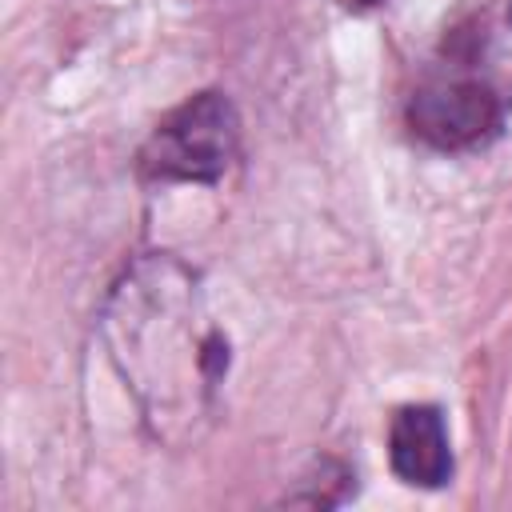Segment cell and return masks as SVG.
Returning <instances> with one entry per match:
<instances>
[{"label":"cell","instance_id":"6da1fadb","mask_svg":"<svg viewBox=\"0 0 512 512\" xmlns=\"http://www.w3.org/2000/svg\"><path fill=\"white\" fill-rule=\"evenodd\" d=\"M236 112L220 92H200L156 124L140 152L148 180H200L212 184L236 156Z\"/></svg>","mask_w":512,"mask_h":512},{"label":"cell","instance_id":"7a4b0ae2","mask_svg":"<svg viewBox=\"0 0 512 512\" xmlns=\"http://www.w3.org/2000/svg\"><path fill=\"white\" fill-rule=\"evenodd\" d=\"M412 132L432 148H468L484 140L500 120V100L476 80H452L424 88L408 108Z\"/></svg>","mask_w":512,"mask_h":512},{"label":"cell","instance_id":"3957f363","mask_svg":"<svg viewBox=\"0 0 512 512\" xmlns=\"http://www.w3.org/2000/svg\"><path fill=\"white\" fill-rule=\"evenodd\" d=\"M388 460L404 484H416V488L448 484L452 448H448V428H444L440 408L432 404L400 408L388 428Z\"/></svg>","mask_w":512,"mask_h":512},{"label":"cell","instance_id":"277c9868","mask_svg":"<svg viewBox=\"0 0 512 512\" xmlns=\"http://www.w3.org/2000/svg\"><path fill=\"white\" fill-rule=\"evenodd\" d=\"M348 4H356V8H376V4H384V0H348Z\"/></svg>","mask_w":512,"mask_h":512},{"label":"cell","instance_id":"5b68a950","mask_svg":"<svg viewBox=\"0 0 512 512\" xmlns=\"http://www.w3.org/2000/svg\"><path fill=\"white\" fill-rule=\"evenodd\" d=\"M508 20H512V0H508Z\"/></svg>","mask_w":512,"mask_h":512}]
</instances>
